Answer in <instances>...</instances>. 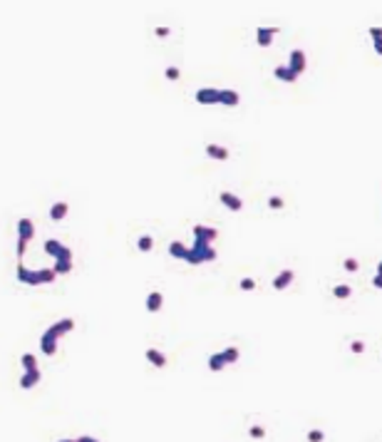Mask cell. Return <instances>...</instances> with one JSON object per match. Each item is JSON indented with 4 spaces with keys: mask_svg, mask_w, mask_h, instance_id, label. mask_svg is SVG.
Returning <instances> with one entry per match:
<instances>
[{
    "mask_svg": "<svg viewBox=\"0 0 382 442\" xmlns=\"http://www.w3.org/2000/svg\"><path fill=\"white\" fill-rule=\"evenodd\" d=\"M196 102L199 104H216V102H221V90H216V87H201V90H196Z\"/></svg>",
    "mask_w": 382,
    "mask_h": 442,
    "instance_id": "cell-5",
    "label": "cell"
},
{
    "mask_svg": "<svg viewBox=\"0 0 382 442\" xmlns=\"http://www.w3.org/2000/svg\"><path fill=\"white\" fill-rule=\"evenodd\" d=\"M67 211H70V204H67V202H55V204L50 207V219H52V221H62V219L67 216Z\"/></svg>",
    "mask_w": 382,
    "mask_h": 442,
    "instance_id": "cell-14",
    "label": "cell"
},
{
    "mask_svg": "<svg viewBox=\"0 0 382 442\" xmlns=\"http://www.w3.org/2000/svg\"><path fill=\"white\" fill-rule=\"evenodd\" d=\"M40 380H43V373H40V370L23 373V378H20V388H23V390H30V388H35Z\"/></svg>",
    "mask_w": 382,
    "mask_h": 442,
    "instance_id": "cell-12",
    "label": "cell"
},
{
    "mask_svg": "<svg viewBox=\"0 0 382 442\" xmlns=\"http://www.w3.org/2000/svg\"><path fill=\"white\" fill-rule=\"evenodd\" d=\"M367 32H370V37H372V40H382V27H370Z\"/></svg>",
    "mask_w": 382,
    "mask_h": 442,
    "instance_id": "cell-33",
    "label": "cell"
},
{
    "mask_svg": "<svg viewBox=\"0 0 382 442\" xmlns=\"http://www.w3.org/2000/svg\"><path fill=\"white\" fill-rule=\"evenodd\" d=\"M55 271L52 268H40V271H30L25 263H18V281L25 286H48L55 281Z\"/></svg>",
    "mask_w": 382,
    "mask_h": 442,
    "instance_id": "cell-2",
    "label": "cell"
},
{
    "mask_svg": "<svg viewBox=\"0 0 382 442\" xmlns=\"http://www.w3.org/2000/svg\"><path fill=\"white\" fill-rule=\"evenodd\" d=\"M32 236H35V226H32V221H30V219H20V221H18V238H20V241H25V244H30Z\"/></svg>",
    "mask_w": 382,
    "mask_h": 442,
    "instance_id": "cell-8",
    "label": "cell"
},
{
    "mask_svg": "<svg viewBox=\"0 0 382 442\" xmlns=\"http://www.w3.org/2000/svg\"><path fill=\"white\" fill-rule=\"evenodd\" d=\"M350 350H353V353H362V350H365V343H362V340H353V343H350Z\"/></svg>",
    "mask_w": 382,
    "mask_h": 442,
    "instance_id": "cell-32",
    "label": "cell"
},
{
    "mask_svg": "<svg viewBox=\"0 0 382 442\" xmlns=\"http://www.w3.org/2000/svg\"><path fill=\"white\" fill-rule=\"evenodd\" d=\"M372 286L382 291V276H380V273H375V276H372Z\"/></svg>",
    "mask_w": 382,
    "mask_h": 442,
    "instance_id": "cell-34",
    "label": "cell"
},
{
    "mask_svg": "<svg viewBox=\"0 0 382 442\" xmlns=\"http://www.w3.org/2000/svg\"><path fill=\"white\" fill-rule=\"evenodd\" d=\"M248 435H251L253 440H261V437H265V430H263L261 425H253V427H248Z\"/></svg>",
    "mask_w": 382,
    "mask_h": 442,
    "instance_id": "cell-27",
    "label": "cell"
},
{
    "mask_svg": "<svg viewBox=\"0 0 382 442\" xmlns=\"http://www.w3.org/2000/svg\"><path fill=\"white\" fill-rule=\"evenodd\" d=\"M342 266H345V271H348V273H355V271L360 268L358 259H345V261H342Z\"/></svg>",
    "mask_w": 382,
    "mask_h": 442,
    "instance_id": "cell-26",
    "label": "cell"
},
{
    "mask_svg": "<svg viewBox=\"0 0 382 442\" xmlns=\"http://www.w3.org/2000/svg\"><path fill=\"white\" fill-rule=\"evenodd\" d=\"M218 199H221V204H223L226 209H231V211H241V209H243V202H241L236 194H231V191H221Z\"/></svg>",
    "mask_w": 382,
    "mask_h": 442,
    "instance_id": "cell-10",
    "label": "cell"
},
{
    "mask_svg": "<svg viewBox=\"0 0 382 442\" xmlns=\"http://www.w3.org/2000/svg\"><path fill=\"white\" fill-rule=\"evenodd\" d=\"M72 328H74V320H72V318H60V320H55V323L40 336V350H43L45 355H55V353H57V340H60L62 336H67Z\"/></svg>",
    "mask_w": 382,
    "mask_h": 442,
    "instance_id": "cell-1",
    "label": "cell"
},
{
    "mask_svg": "<svg viewBox=\"0 0 382 442\" xmlns=\"http://www.w3.org/2000/svg\"><path fill=\"white\" fill-rule=\"evenodd\" d=\"M273 75H276V79H283V82H288V85L298 79V75H295V72H293L288 65H281V67H276V70H273Z\"/></svg>",
    "mask_w": 382,
    "mask_h": 442,
    "instance_id": "cell-15",
    "label": "cell"
},
{
    "mask_svg": "<svg viewBox=\"0 0 382 442\" xmlns=\"http://www.w3.org/2000/svg\"><path fill=\"white\" fill-rule=\"evenodd\" d=\"M209 261H216V249L209 244V241L194 238V246H189L186 263H191V266H199V263H209Z\"/></svg>",
    "mask_w": 382,
    "mask_h": 442,
    "instance_id": "cell-3",
    "label": "cell"
},
{
    "mask_svg": "<svg viewBox=\"0 0 382 442\" xmlns=\"http://www.w3.org/2000/svg\"><path fill=\"white\" fill-rule=\"evenodd\" d=\"M52 271H55L57 276H62V273H70V271H72V261H55Z\"/></svg>",
    "mask_w": 382,
    "mask_h": 442,
    "instance_id": "cell-25",
    "label": "cell"
},
{
    "mask_svg": "<svg viewBox=\"0 0 382 442\" xmlns=\"http://www.w3.org/2000/svg\"><path fill=\"white\" fill-rule=\"evenodd\" d=\"M239 102H241V97H239L236 90H221V102H218V104H223V107H236Z\"/></svg>",
    "mask_w": 382,
    "mask_h": 442,
    "instance_id": "cell-18",
    "label": "cell"
},
{
    "mask_svg": "<svg viewBox=\"0 0 382 442\" xmlns=\"http://www.w3.org/2000/svg\"><path fill=\"white\" fill-rule=\"evenodd\" d=\"M169 254H171L174 259H184V261H186V256H189V246H184L181 241H171V244H169Z\"/></svg>",
    "mask_w": 382,
    "mask_h": 442,
    "instance_id": "cell-20",
    "label": "cell"
},
{
    "mask_svg": "<svg viewBox=\"0 0 382 442\" xmlns=\"http://www.w3.org/2000/svg\"><path fill=\"white\" fill-rule=\"evenodd\" d=\"M288 67H290V70H293V72L300 77V72H303L305 67H308V60H305V52H303V50H293V52H290V62H288Z\"/></svg>",
    "mask_w": 382,
    "mask_h": 442,
    "instance_id": "cell-7",
    "label": "cell"
},
{
    "mask_svg": "<svg viewBox=\"0 0 382 442\" xmlns=\"http://www.w3.org/2000/svg\"><path fill=\"white\" fill-rule=\"evenodd\" d=\"M293 278H295V273L290 271V268H286V271H281L276 278H273V288L276 291H286L290 284H293Z\"/></svg>",
    "mask_w": 382,
    "mask_h": 442,
    "instance_id": "cell-11",
    "label": "cell"
},
{
    "mask_svg": "<svg viewBox=\"0 0 382 442\" xmlns=\"http://www.w3.org/2000/svg\"><path fill=\"white\" fill-rule=\"evenodd\" d=\"M377 273H380V276H382V261H380V263H377Z\"/></svg>",
    "mask_w": 382,
    "mask_h": 442,
    "instance_id": "cell-39",
    "label": "cell"
},
{
    "mask_svg": "<svg viewBox=\"0 0 382 442\" xmlns=\"http://www.w3.org/2000/svg\"><path fill=\"white\" fill-rule=\"evenodd\" d=\"M45 254H50L55 261H72V251L57 238H48L45 241Z\"/></svg>",
    "mask_w": 382,
    "mask_h": 442,
    "instance_id": "cell-4",
    "label": "cell"
},
{
    "mask_svg": "<svg viewBox=\"0 0 382 442\" xmlns=\"http://www.w3.org/2000/svg\"><path fill=\"white\" fill-rule=\"evenodd\" d=\"M25 249H27V244H25V241H20V238H18V259H23Z\"/></svg>",
    "mask_w": 382,
    "mask_h": 442,
    "instance_id": "cell-35",
    "label": "cell"
},
{
    "mask_svg": "<svg viewBox=\"0 0 382 442\" xmlns=\"http://www.w3.org/2000/svg\"><path fill=\"white\" fill-rule=\"evenodd\" d=\"M268 207H271L273 211L283 209V199H281V196H271V199H268Z\"/></svg>",
    "mask_w": 382,
    "mask_h": 442,
    "instance_id": "cell-29",
    "label": "cell"
},
{
    "mask_svg": "<svg viewBox=\"0 0 382 442\" xmlns=\"http://www.w3.org/2000/svg\"><path fill=\"white\" fill-rule=\"evenodd\" d=\"M151 246H154V238L146 236V234H144V236H139V241H137V249H139V251H144V254H146V251H151Z\"/></svg>",
    "mask_w": 382,
    "mask_h": 442,
    "instance_id": "cell-24",
    "label": "cell"
},
{
    "mask_svg": "<svg viewBox=\"0 0 382 442\" xmlns=\"http://www.w3.org/2000/svg\"><path fill=\"white\" fill-rule=\"evenodd\" d=\"M206 154L211 159H218V162H226V159H228V149L221 147V144H206Z\"/></svg>",
    "mask_w": 382,
    "mask_h": 442,
    "instance_id": "cell-17",
    "label": "cell"
},
{
    "mask_svg": "<svg viewBox=\"0 0 382 442\" xmlns=\"http://www.w3.org/2000/svg\"><path fill=\"white\" fill-rule=\"evenodd\" d=\"M146 360L151 365H157V368H164L167 365V355L162 353V350H157V348H149L146 350Z\"/></svg>",
    "mask_w": 382,
    "mask_h": 442,
    "instance_id": "cell-16",
    "label": "cell"
},
{
    "mask_svg": "<svg viewBox=\"0 0 382 442\" xmlns=\"http://www.w3.org/2000/svg\"><path fill=\"white\" fill-rule=\"evenodd\" d=\"M164 75H167V79H179V75H181V72H179V67H167V70H164Z\"/></svg>",
    "mask_w": 382,
    "mask_h": 442,
    "instance_id": "cell-31",
    "label": "cell"
},
{
    "mask_svg": "<svg viewBox=\"0 0 382 442\" xmlns=\"http://www.w3.org/2000/svg\"><path fill=\"white\" fill-rule=\"evenodd\" d=\"M57 442H77V440H57Z\"/></svg>",
    "mask_w": 382,
    "mask_h": 442,
    "instance_id": "cell-40",
    "label": "cell"
},
{
    "mask_svg": "<svg viewBox=\"0 0 382 442\" xmlns=\"http://www.w3.org/2000/svg\"><path fill=\"white\" fill-rule=\"evenodd\" d=\"M223 355H226V363H228V365H234L236 360L241 358V353H239V348H236V345H228V348L223 350Z\"/></svg>",
    "mask_w": 382,
    "mask_h": 442,
    "instance_id": "cell-23",
    "label": "cell"
},
{
    "mask_svg": "<svg viewBox=\"0 0 382 442\" xmlns=\"http://www.w3.org/2000/svg\"><path fill=\"white\" fill-rule=\"evenodd\" d=\"M20 363H23L25 373H30V370H37V358H35L32 353H25V355L20 358Z\"/></svg>",
    "mask_w": 382,
    "mask_h": 442,
    "instance_id": "cell-21",
    "label": "cell"
},
{
    "mask_svg": "<svg viewBox=\"0 0 382 442\" xmlns=\"http://www.w3.org/2000/svg\"><path fill=\"white\" fill-rule=\"evenodd\" d=\"M239 286H241V291H253V288H256V281H253V278H241Z\"/></svg>",
    "mask_w": 382,
    "mask_h": 442,
    "instance_id": "cell-30",
    "label": "cell"
},
{
    "mask_svg": "<svg viewBox=\"0 0 382 442\" xmlns=\"http://www.w3.org/2000/svg\"><path fill=\"white\" fill-rule=\"evenodd\" d=\"M216 236H218V229H214V226H204V224H196L194 226V238H201V241H216Z\"/></svg>",
    "mask_w": 382,
    "mask_h": 442,
    "instance_id": "cell-9",
    "label": "cell"
},
{
    "mask_svg": "<svg viewBox=\"0 0 382 442\" xmlns=\"http://www.w3.org/2000/svg\"><path fill=\"white\" fill-rule=\"evenodd\" d=\"M162 306H164V296H162L159 291H151V293L146 296V311H149V313L162 311Z\"/></svg>",
    "mask_w": 382,
    "mask_h": 442,
    "instance_id": "cell-13",
    "label": "cell"
},
{
    "mask_svg": "<svg viewBox=\"0 0 382 442\" xmlns=\"http://www.w3.org/2000/svg\"><path fill=\"white\" fill-rule=\"evenodd\" d=\"M228 363H226V355L223 353H214L211 358H209V370H214V373H218V370H223Z\"/></svg>",
    "mask_w": 382,
    "mask_h": 442,
    "instance_id": "cell-19",
    "label": "cell"
},
{
    "mask_svg": "<svg viewBox=\"0 0 382 442\" xmlns=\"http://www.w3.org/2000/svg\"><path fill=\"white\" fill-rule=\"evenodd\" d=\"M276 35H278V27H256V43H258V48H268Z\"/></svg>",
    "mask_w": 382,
    "mask_h": 442,
    "instance_id": "cell-6",
    "label": "cell"
},
{
    "mask_svg": "<svg viewBox=\"0 0 382 442\" xmlns=\"http://www.w3.org/2000/svg\"><path fill=\"white\" fill-rule=\"evenodd\" d=\"M350 293H353V288H350L348 284H340V286H335V288H333V296H335V298H340V301L350 298Z\"/></svg>",
    "mask_w": 382,
    "mask_h": 442,
    "instance_id": "cell-22",
    "label": "cell"
},
{
    "mask_svg": "<svg viewBox=\"0 0 382 442\" xmlns=\"http://www.w3.org/2000/svg\"><path fill=\"white\" fill-rule=\"evenodd\" d=\"M77 442H99L97 437H92V435H80L77 437Z\"/></svg>",
    "mask_w": 382,
    "mask_h": 442,
    "instance_id": "cell-36",
    "label": "cell"
},
{
    "mask_svg": "<svg viewBox=\"0 0 382 442\" xmlns=\"http://www.w3.org/2000/svg\"><path fill=\"white\" fill-rule=\"evenodd\" d=\"M323 440H325L323 430H310L308 432V442H323Z\"/></svg>",
    "mask_w": 382,
    "mask_h": 442,
    "instance_id": "cell-28",
    "label": "cell"
},
{
    "mask_svg": "<svg viewBox=\"0 0 382 442\" xmlns=\"http://www.w3.org/2000/svg\"><path fill=\"white\" fill-rule=\"evenodd\" d=\"M157 35H159V37H167V35H169V27H157Z\"/></svg>",
    "mask_w": 382,
    "mask_h": 442,
    "instance_id": "cell-37",
    "label": "cell"
},
{
    "mask_svg": "<svg viewBox=\"0 0 382 442\" xmlns=\"http://www.w3.org/2000/svg\"><path fill=\"white\" fill-rule=\"evenodd\" d=\"M375 52L382 55V40H375Z\"/></svg>",
    "mask_w": 382,
    "mask_h": 442,
    "instance_id": "cell-38",
    "label": "cell"
}]
</instances>
